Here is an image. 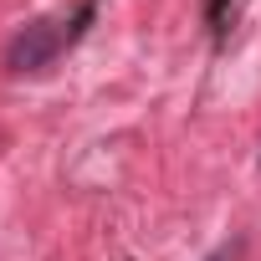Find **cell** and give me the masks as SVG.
I'll return each instance as SVG.
<instances>
[{"label": "cell", "instance_id": "1", "mask_svg": "<svg viewBox=\"0 0 261 261\" xmlns=\"http://www.w3.org/2000/svg\"><path fill=\"white\" fill-rule=\"evenodd\" d=\"M92 16H97V0H82L72 16H36L31 26H21V31L11 36V46H6V67H11L16 77H26V72H46L67 46H77V41L87 36Z\"/></svg>", "mask_w": 261, "mask_h": 261}, {"label": "cell", "instance_id": "2", "mask_svg": "<svg viewBox=\"0 0 261 261\" xmlns=\"http://www.w3.org/2000/svg\"><path fill=\"white\" fill-rule=\"evenodd\" d=\"M236 6H241V0H205V16H210V31L215 36H225V26L236 21Z\"/></svg>", "mask_w": 261, "mask_h": 261}, {"label": "cell", "instance_id": "3", "mask_svg": "<svg viewBox=\"0 0 261 261\" xmlns=\"http://www.w3.org/2000/svg\"><path fill=\"white\" fill-rule=\"evenodd\" d=\"M241 251H246V241H241V236H230V241H220L205 261H241Z\"/></svg>", "mask_w": 261, "mask_h": 261}]
</instances>
